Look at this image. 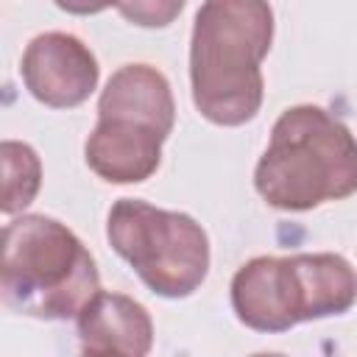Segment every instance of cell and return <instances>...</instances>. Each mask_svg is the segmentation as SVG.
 <instances>
[{"label":"cell","instance_id":"cell-1","mask_svg":"<svg viewBox=\"0 0 357 357\" xmlns=\"http://www.w3.org/2000/svg\"><path fill=\"white\" fill-rule=\"evenodd\" d=\"M273 42L268 0H204L190 39V84L195 109L215 126L257 117L265 81L262 59Z\"/></svg>","mask_w":357,"mask_h":357},{"label":"cell","instance_id":"cell-2","mask_svg":"<svg viewBox=\"0 0 357 357\" xmlns=\"http://www.w3.org/2000/svg\"><path fill=\"white\" fill-rule=\"evenodd\" d=\"M262 201L284 212H307L357 192V139L343 120L301 103L279 114L271 142L254 167Z\"/></svg>","mask_w":357,"mask_h":357},{"label":"cell","instance_id":"cell-3","mask_svg":"<svg viewBox=\"0 0 357 357\" xmlns=\"http://www.w3.org/2000/svg\"><path fill=\"white\" fill-rule=\"evenodd\" d=\"M100 290L89 248L56 218L20 215L3 229L0 298L42 321H67Z\"/></svg>","mask_w":357,"mask_h":357},{"label":"cell","instance_id":"cell-4","mask_svg":"<svg viewBox=\"0 0 357 357\" xmlns=\"http://www.w3.org/2000/svg\"><path fill=\"white\" fill-rule=\"evenodd\" d=\"M357 301V273L340 254L254 257L231 279V310L254 332L343 315Z\"/></svg>","mask_w":357,"mask_h":357},{"label":"cell","instance_id":"cell-5","mask_svg":"<svg viewBox=\"0 0 357 357\" xmlns=\"http://www.w3.org/2000/svg\"><path fill=\"white\" fill-rule=\"evenodd\" d=\"M106 237L156 296L187 298L209 273V237L187 212L120 198L109 209Z\"/></svg>","mask_w":357,"mask_h":357},{"label":"cell","instance_id":"cell-6","mask_svg":"<svg viewBox=\"0 0 357 357\" xmlns=\"http://www.w3.org/2000/svg\"><path fill=\"white\" fill-rule=\"evenodd\" d=\"M25 89L50 109H75L98 86V59L73 33L45 31L33 36L20 64Z\"/></svg>","mask_w":357,"mask_h":357},{"label":"cell","instance_id":"cell-7","mask_svg":"<svg viewBox=\"0 0 357 357\" xmlns=\"http://www.w3.org/2000/svg\"><path fill=\"white\" fill-rule=\"evenodd\" d=\"M165 139V134L148 126L98 117L86 137L84 159L89 170L109 184H139L156 173Z\"/></svg>","mask_w":357,"mask_h":357},{"label":"cell","instance_id":"cell-8","mask_svg":"<svg viewBox=\"0 0 357 357\" xmlns=\"http://www.w3.org/2000/svg\"><path fill=\"white\" fill-rule=\"evenodd\" d=\"M84 354L145 357L153 346V321L148 310L123 293L98 290L75 315Z\"/></svg>","mask_w":357,"mask_h":357},{"label":"cell","instance_id":"cell-9","mask_svg":"<svg viewBox=\"0 0 357 357\" xmlns=\"http://www.w3.org/2000/svg\"><path fill=\"white\" fill-rule=\"evenodd\" d=\"M98 117L128 120L170 137L176 123V100L167 78L151 64H123L112 73L100 92Z\"/></svg>","mask_w":357,"mask_h":357},{"label":"cell","instance_id":"cell-10","mask_svg":"<svg viewBox=\"0 0 357 357\" xmlns=\"http://www.w3.org/2000/svg\"><path fill=\"white\" fill-rule=\"evenodd\" d=\"M0 162H3V215L22 212L39 192L42 184V162L36 151L17 139H3L0 145Z\"/></svg>","mask_w":357,"mask_h":357},{"label":"cell","instance_id":"cell-11","mask_svg":"<svg viewBox=\"0 0 357 357\" xmlns=\"http://www.w3.org/2000/svg\"><path fill=\"white\" fill-rule=\"evenodd\" d=\"M187 0H117L114 8L120 17L139 28H165L170 25Z\"/></svg>","mask_w":357,"mask_h":357},{"label":"cell","instance_id":"cell-12","mask_svg":"<svg viewBox=\"0 0 357 357\" xmlns=\"http://www.w3.org/2000/svg\"><path fill=\"white\" fill-rule=\"evenodd\" d=\"M61 11L67 14H75V17H89V14H98L109 6H114L117 0H53Z\"/></svg>","mask_w":357,"mask_h":357}]
</instances>
